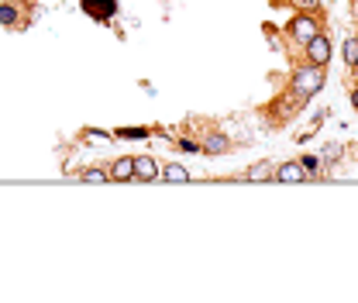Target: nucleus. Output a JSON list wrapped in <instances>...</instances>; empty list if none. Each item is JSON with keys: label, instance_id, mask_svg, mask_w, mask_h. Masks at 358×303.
<instances>
[{"label": "nucleus", "instance_id": "1", "mask_svg": "<svg viewBox=\"0 0 358 303\" xmlns=\"http://www.w3.org/2000/svg\"><path fill=\"white\" fill-rule=\"evenodd\" d=\"M324 66H303V69H296L293 73V83H289V90L296 94V101H310V97H317L321 90H324Z\"/></svg>", "mask_w": 358, "mask_h": 303}, {"label": "nucleus", "instance_id": "2", "mask_svg": "<svg viewBox=\"0 0 358 303\" xmlns=\"http://www.w3.org/2000/svg\"><path fill=\"white\" fill-rule=\"evenodd\" d=\"M286 31H289V38H293V42L307 45V42H310V38H314V35L321 31V24H317V21H314L310 14H296V17L289 21V28H286Z\"/></svg>", "mask_w": 358, "mask_h": 303}, {"label": "nucleus", "instance_id": "3", "mask_svg": "<svg viewBox=\"0 0 358 303\" xmlns=\"http://www.w3.org/2000/svg\"><path fill=\"white\" fill-rule=\"evenodd\" d=\"M307 59H310L314 66H327V62H331V42H327L324 31H317V35L307 42Z\"/></svg>", "mask_w": 358, "mask_h": 303}, {"label": "nucleus", "instance_id": "4", "mask_svg": "<svg viewBox=\"0 0 358 303\" xmlns=\"http://www.w3.org/2000/svg\"><path fill=\"white\" fill-rule=\"evenodd\" d=\"M162 176V166L152 159V155H138L135 159V180L138 183H152V180H159Z\"/></svg>", "mask_w": 358, "mask_h": 303}, {"label": "nucleus", "instance_id": "5", "mask_svg": "<svg viewBox=\"0 0 358 303\" xmlns=\"http://www.w3.org/2000/svg\"><path fill=\"white\" fill-rule=\"evenodd\" d=\"M307 180V169L300 162H282L275 169V183H303Z\"/></svg>", "mask_w": 358, "mask_h": 303}, {"label": "nucleus", "instance_id": "6", "mask_svg": "<svg viewBox=\"0 0 358 303\" xmlns=\"http://www.w3.org/2000/svg\"><path fill=\"white\" fill-rule=\"evenodd\" d=\"M110 180H117V183H131V180H135V159H131V155L117 159V162L110 166Z\"/></svg>", "mask_w": 358, "mask_h": 303}, {"label": "nucleus", "instance_id": "7", "mask_svg": "<svg viewBox=\"0 0 358 303\" xmlns=\"http://www.w3.org/2000/svg\"><path fill=\"white\" fill-rule=\"evenodd\" d=\"M200 152H207V155H224V152H231V138H228V135H207V141L200 145Z\"/></svg>", "mask_w": 358, "mask_h": 303}, {"label": "nucleus", "instance_id": "8", "mask_svg": "<svg viewBox=\"0 0 358 303\" xmlns=\"http://www.w3.org/2000/svg\"><path fill=\"white\" fill-rule=\"evenodd\" d=\"M245 180H248V183H266V180H275V169H272L268 162H259V166H252V169L245 173Z\"/></svg>", "mask_w": 358, "mask_h": 303}, {"label": "nucleus", "instance_id": "9", "mask_svg": "<svg viewBox=\"0 0 358 303\" xmlns=\"http://www.w3.org/2000/svg\"><path fill=\"white\" fill-rule=\"evenodd\" d=\"M83 7H87L90 14H96V17H110V14L117 10L114 0H83Z\"/></svg>", "mask_w": 358, "mask_h": 303}, {"label": "nucleus", "instance_id": "10", "mask_svg": "<svg viewBox=\"0 0 358 303\" xmlns=\"http://www.w3.org/2000/svg\"><path fill=\"white\" fill-rule=\"evenodd\" d=\"M159 180H166V183H186L189 180V169L186 166H179V162H173V166H166L162 169V176Z\"/></svg>", "mask_w": 358, "mask_h": 303}, {"label": "nucleus", "instance_id": "11", "mask_svg": "<svg viewBox=\"0 0 358 303\" xmlns=\"http://www.w3.org/2000/svg\"><path fill=\"white\" fill-rule=\"evenodd\" d=\"M341 52H345V62H348V66H358V38H345V49H341Z\"/></svg>", "mask_w": 358, "mask_h": 303}, {"label": "nucleus", "instance_id": "12", "mask_svg": "<svg viewBox=\"0 0 358 303\" xmlns=\"http://www.w3.org/2000/svg\"><path fill=\"white\" fill-rule=\"evenodd\" d=\"M17 21V10L10 3H0V24H14Z\"/></svg>", "mask_w": 358, "mask_h": 303}, {"label": "nucleus", "instance_id": "13", "mask_svg": "<svg viewBox=\"0 0 358 303\" xmlns=\"http://www.w3.org/2000/svg\"><path fill=\"white\" fill-rule=\"evenodd\" d=\"M107 180H110V173H103V169H90L83 176V183H107Z\"/></svg>", "mask_w": 358, "mask_h": 303}, {"label": "nucleus", "instance_id": "14", "mask_svg": "<svg viewBox=\"0 0 358 303\" xmlns=\"http://www.w3.org/2000/svg\"><path fill=\"white\" fill-rule=\"evenodd\" d=\"M117 138H148V131L145 128H121Z\"/></svg>", "mask_w": 358, "mask_h": 303}, {"label": "nucleus", "instance_id": "15", "mask_svg": "<svg viewBox=\"0 0 358 303\" xmlns=\"http://www.w3.org/2000/svg\"><path fill=\"white\" fill-rule=\"evenodd\" d=\"M300 166L307 169V176H314V173L321 169V159H314V155H303V159H300Z\"/></svg>", "mask_w": 358, "mask_h": 303}, {"label": "nucleus", "instance_id": "16", "mask_svg": "<svg viewBox=\"0 0 358 303\" xmlns=\"http://www.w3.org/2000/svg\"><path fill=\"white\" fill-rule=\"evenodd\" d=\"M352 107H355V110H358V90H355V94H352Z\"/></svg>", "mask_w": 358, "mask_h": 303}, {"label": "nucleus", "instance_id": "17", "mask_svg": "<svg viewBox=\"0 0 358 303\" xmlns=\"http://www.w3.org/2000/svg\"><path fill=\"white\" fill-rule=\"evenodd\" d=\"M355 3H358V0H355Z\"/></svg>", "mask_w": 358, "mask_h": 303}]
</instances>
